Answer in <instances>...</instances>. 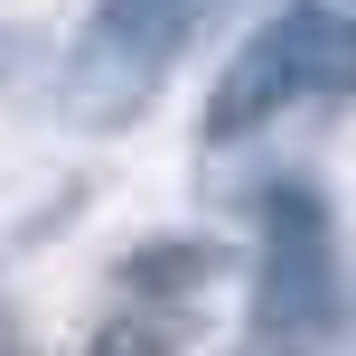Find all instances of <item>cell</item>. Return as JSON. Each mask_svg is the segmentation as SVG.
Masks as SVG:
<instances>
[{
  "label": "cell",
  "mask_w": 356,
  "mask_h": 356,
  "mask_svg": "<svg viewBox=\"0 0 356 356\" xmlns=\"http://www.w3.org/2000/svg\"><path fill=\"white\" fill-rule=\"evenodd\" d=\"M207 0H94L85 29L66 47V75H56V104L85 131H122L150 113V94L169 85V66L188 56V29Z\"/></svg>",
  "instance_id": "1"
},
{
  "label": "cell",
  "mask_w": 356,
  "mask_h": 356,
  "mask_svg": "<svg viewBox=\"0 0 356 356\" xmlns=\"http://www.w3.org/2000/svg\"><path fill=\"white\" fill-rule=\"evenodd\" d=\"M263 263H253V328L263 338H319L338 319V253H328V207L319 188L282 178L253 197Z\"/></svg>",
  "instance_id": "2"
},
{
  "label": "cell",
  "mask_w": 356,
  "mask_h": 356,
  "mask_svg": "<svg viewBox=\"0 0 356 356\" xmlns=\"http://www.w3.org/2000/svg\"><path fill=\"white\" fill-rule=\"evenodd\" d=\"M272 56H282L291 104H347L356 94V19L338 0H291L272 19Z\"/></svg>",
  "instance_id": "3"
},
{
  "label": "cell",
  "mask_w": 356,
  "mask_h": 356,
  "mask_svg": "<svg viewBox=\"0 0 356 356\" xmlns=\"http://www.w3.org/2000/svg\"><path fill=\"white\" fill-rule=\"evenodd\" d=\"M282 104H291V85H282V56H272V29H253L244 47H234V66L216 75V94H207V141L216 150L244 141V131H263Z\"/></svg>",
  "instance_id": "4"
},
{
  "label": "cell",
  "mask_w": 356,
  "mask_h": 356,
  "mask_svg": "<svg viewBox=\"0 0 356 356\" xmlns=\"http://www.w3.org/2000/svg\"><path fill=\"white\" fill-rule=\"evenodd\" d=\"M85 356H178V338H169L160 319H141V309H122V319L94 328V347H85Z\"/></svg>",
  "instance_id": "5"
}]
</instances>
